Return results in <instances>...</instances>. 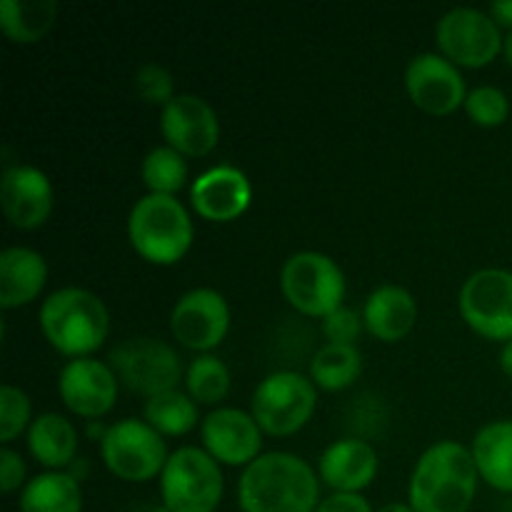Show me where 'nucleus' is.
Here are the masks:
<instances>
[{
    "mask_svg": "<svg viewBox=\"0 0 512 512\" xmlns=\"http://www.w3.org/2000/svg\"><path fill=\"white\" fill-rule=\"evenodd\" d=\"M20 512H83V493L73 473L48 470L20 490Z\"/></svg>",
    "mask_w": 512,
    "mask_h": 512,
    "instance_id": "nucleus-24",
    "label": "nucleus"
},
{
    "mask_svg": "<svg viewBox=\"0 0 512 512\" xmlns=\"http://www.w3.org/2000/svg\"><path fill=\"white\" fill-rule=\"evenodd\" d=\"M140 178L150 193L175 195L188 183V163L185 155L170 145H158L140 163Z\"/></svg>",
    "mask_w": 512,
    "mask_h": 512,
    "instance_id": "nucleus-28",
    "label": "nucleus"
},
{
    "mask_svg": "<svg viewBox=\"0 0 512 512\" xmlns=\"http://www.w3.org/2000/svg\"><path fill=\"white\" fill-rule=\"evenodd\" d=\"M38 320L45 340L70 358H90L110 333L105 303L78 285L50 293L40 305Z\"/></svg>",
    "mask_w": 512,
    "mask_h": 512,
    "instance_id": "nucleus-3",
    "label": "nucleus"
},
{
    "mask_svg": "<svg viewBox=\"0 0 512 512\" xmlns=\"http://www.w3.org/2000/svg\"><path fill=\"white\" fill-rule=\"evenodd\" d=\"M378 453L363 438H340L323 450L318 475L335 493H360L375 480Z\"/></svg>",
    "mask_w": 512,
    "mask_h": 512,
    "instance_id": "nucleus-19",
    "label": "nucleus"
},
{
    "mask_svg": "<svg viewBox=\"0 0 512 512\" xmlns=\"http://www.w3.org/2000/svg\"><path fill=\"white\" fill-rule=\"evenodd\" d=\"M170 330L183 348L210 353L230 330V308L215 288H193L178 298L170 313Z\"/></svg>",
    "mask_w": 512,
    "mask_h": 512,
    "instance_id": "nucleus-12",
    "label": "nucleus"
},
{
    "mask_svg": "<svg viewBox=\"0 0 512 512\" xmlns=\"http://www.w3.org/2000/svg\"><path fill=\"white\" fill-rule=\"evenodd\" d=\"M360 373H363V355L355 345L325 343L310 360V380L330 393L350 388Z\"/></svg>",
    "mask_w": 512,
    "mask_h": 512,
    "instance_id": "nucleus-26",
    "label": "nucleus"
},
{
    "mask_svg": "<svg viewBox=\"0 0 512 512\" xmlns=\"http://www.w3.org/2000/svg\"><path fill=\"white\" fill-rule=\"evenodd\" d=\"M458 308L475 333L508 343L512 340V270H475L460 288Z\"/></svg>",
    "mask_w": 512,
    "mask_h": 512,
    "instance_id": "nucleus-11",
    "label": "nucleus"
},
{
    "mask_svg": "<svg viewBox=\"0 0 512 512\" xmlns=\"http://www.w3.org/2000/svg\"><path fill=\"white\" fill-rule=\"evenodd\" d=\"M105 468L128 483H148L163 473L170 453L158 430L140 418H123L105 428L100 438Z\"/></svg>",
    "mask_w": 512,
    "mask_h": 512,
    "instance_id": "nucleus-8",
    "label": "nucleus"
},
{
    "mask_svg": "<svg viewBox=\"0 0 512 512\" xmlns=\"http://www.w3.org/2000/svg\"><path fill=\"white\" fill-rule=\"evenodd\" d=\"M220 463L203 448L185 445L170 453L160 473V500L168 512H215L223 500Z\"/></svg>",
    "mask_w": 512,
    "mask_h": 512,
    "instance_id": "nucleus-5",
    "label": "nucleus"
},
{
    "mask_svg": "<svg viewBox=\"0 0 512 512\" xmlns=\"http://www.w3.org/2000/svg\"><path fill=\"white\" fill-rule=\"evenodd\" d=\"M48 283V263L25 245H10L0 253V305L5 310L33 303Z\"/></svg>",
    "mask_w": 512,
    "mask_h": 512,
    "instance_id": "nucleus-21",
    "label": "nucleus"
},
{
    "mask_svg": "<svg viewBox=\"0 0 512 512\" xmlns=\"http://www.w3.org/2000/svg\"><path fill=\"white\" fill-rule=\"evenodd\" d=\"M128 238L148 263L173 265L190 250L193 220L175 195L148 193L130 208Z\"/></svg>",
    "mask_w": 512,
    "mask_h": 512,
    "instance_id": "nucleus-4",
    "label": "nucleus"
},
{
    "mask_svg": "<svg viewBox=\"0 0 512 512\" xmlns=\"http://www.w3.org/2000/svg\"><path fill=\"white\" fill-rule=\"evenodd\" d=\"M108 363L125 388L145 398L178 390L180 380L185 378L183 363L173 345L150 335L128 338L115 345Z\"/></svg>",
    "mask_w": 512,
    "mask_h": 512,
    "instance_id": "nucleus-9",
    "label": "nucleus"
},
{
    "mask_svg": "<svg viewBox=\"0 0 512 512\" xmlns=\"http://www.w3.org/2000/svg\"><path fill=\"white\" fill-rule=\"evenodd\" d=\"M503 53H505V60L512 65V28L505 33V43H503Z\"/></svg>",
    "mask_w": 512,
    "mask_h": 512,
    "instance_id": "nucleus-39",
    "label": "nucleus"
},
{
    "mask_svg": "<svg viewBox=\"0 0 512 512\" xmlns=\"http://www.w3.org/2000/svg\"><path fill=\"white\" fill-rule=\"evenodd\" d=\"M55 193L48 175L35 165H8L0 180V205L15 228H40L53 213Z\"/></svg>",
    "mask_w": 512,
    "mask_h": 512,
    "instance_id": "nucleus-17",
    "label": "nucleus"
},
{
    "mask_svg": "<svg viewBox=\"0 0 512 512\" xmlns=\"http://www.w3.org/2000/svg\"><path fill=\"white\" fill-rule=\"evenodd\" d=\"M500 368H503V373L512 378V340L503 345V350H500Z\"/></svg>",
    "mask_w": 512,
    "mask_h": 512,
    "instance_id": "nucleus-37",
    "label": "nucleus"
},
{
    "mask_svg": "<svg viewBox=\"0 0 512 512\" xmlns=\"http://www.w3.org/2000/svg\"><path fill=\"white\" fill-rule=\"evenodd\" d=\"M33 423V403L18 385L0 388V443L8 445Z\"/></svg>",
    "mask_w": 512,
    "mask_h": 512,
    "instance_id": "nucleus-31",
    "label": "nucleus"
},
{
    "mask_svg": "<svg viewBox=\"0 0 512 512\" xmlns=\"http://www.w3.org/2000/svg\"><path fill=\"white\" fill-rule=\"evenodd\" d=\"M405 88L410 100L430 115L453 113L468 98L463 73L443 53L415 55L405 68Z\"/></svg>",
    "mask_w": 512,
    "mask_h": 512,
    "instance_id": "nucleus-13",
    "label": "nucleus"
},
{
    "mask_svg": "<svg viewBox=\"0 0 512 512\" xmlns=\"http://www.w3.org/2000/svg\"><path fill=\"white\" fill-rule=\"evenodd\" d=\"M135 90H138V95L145 103L165 108L175 98L173 75L168 73V68L158 63H143L138 73H135Z\"/></svg>",
    "mask_w": 512,
    "mask_h": 512,
    "instance_id": "nucleus-32",
    "label": "nucleus"
},
{
    "mask_svg": "<svg viewBox=\"0 0 512 512\" xmlns=\"http://www.w3.org/2000/svg\"><path fill=\"white\" fill-rule=\"evenodd\" d=\"M480 480L500 493H512V420H493L475 433L470 445Z\"/></svg>",
    "mask_w": 512,
    "mask_h": 512,
    "instance_id": "nucleus-22",
    "label": "nucleus"
},
{
    "mask_svg": "<svg viewBox=\"0 0 512 512\" xmlns=\"http://www.w3.org/2000/svg\"><path fill=\"white\" fill-rule=\"evenodd\" d=\"M375 512H415L410 508V503H385L383 508H378Z\"/></svg>",
    "mask_w": 512,
    "mask_h": 512,
    "instance_id": "nucleus-38",
    "label": "nucleus"
},
{
    "mask_svg": "<svg viewBox=\"0 0 512 512\" xmlns=\"http://www.w3.org/2000/svg\"><path fill=\"white\" fill-rule=\"evenodd\" d=\"M145 423L153 425L160 435H185L198 425V403L183 390L153 395L145 400Z\"/></svg>",
    "mask_w": 512,
    "mask_h": 512,
    "instance_id": "nucleus-27",
    "label": "nucleus"
},
{
    "mask_svg": "<svg viewBox=\"0 0 512 512\" xmlns=\"http://www.w3.org/2000/svg\"><path fill=\"white\" fill-rule=\"evenodd\" d=\"M243 512H315L320 505V478L300 455L263 453L238 480Z\"/></svg>",
    "mask_w": 512,
    "mask_h": 512,
    "instance_id": "nucleus-1",
    "label": "nucleus"
},
{
    "mask_svg": "<svg viewBox=\"0 0 512 512\" xmlns=\"http://www.w3.org/2000/svg\"><path fill=\"white\" fill-rule=\"evenodd\" d=\"M418 320V303L413 293L398 283H383L368 295L363 305V323L370 335L383 343H398Z\"/></svg>",
    "mask_w": 512,
    "mask_h": 512,
    "instance_id": "nucleus-20",
    "label": "nucleus"
},
{
    "mask_svg": "<svg viewBox=\"0 0 512 512\" xmlns=\"http://www.w3.org/2000/svg\"><path fill=\"white\" fill-rule=\"evenodd\" d=\"M28 450L45 468L63 470L78 455V430L65 415L40 413L28 428Z\"/></svg>",
    "mask_w": 512,
    "mask_h": 512,
    "instance_id": "nucleus-23",
    "label": "nucleus"
},
{
    "mask_svg": "<svg viewBox=\"0 0 512 512\" xmlns=\"http://www.w3.org/2000/svg\"><path fill=\"white\" fill-rule=\"evenodd\" d=\"M185 388L198 405H215L230 393V370L218 355L200 353L185 368Z\"/></svg>",
    "mask_w": 512,
    "mask_h": 512,
    "instance_id": "nucleus-29",
    "label": "nucleus"
},
{
    "mask_svg": "<svg viewBox=\"0 0 512 512\" xmlns=\"http://www.w3.org/2000/svg\"><path fill=\"white\" fill-rule=\"evenodd\" d=\"M480 473L470 448L438 440L415 463L408 503L415 512H468L478 493Z\"/></svg>",
    "mask_w": 512,
    "mask_h": 512,
    "instance_id": "nucleus-2",
    "label": "nucleus"
},
{
    "mask_svg": "<svg viewBox=\"0 0 512 512\" xmlns=\"http://www.w3.org/2000/svg\"><path fill=\"white\" fill-rule=\"evenodd\" d=\"M363 325V315L355 313L353 308L340 305L338 310H333V313L323 318V335L328 338V343L355 345Z\"/></svg>",
    "mask_w": 512,
    "mask_h": 512,
    "instance_id": "nucleus-33",
    "label": "nucleus"
},
{
    "mask_svg": "<svg viewBox=\"0 0 512 512\" xmlns=\"http://www.w3.org/2000/svg\"><path fill=\"white\" fill-rule=\"evenodd\" d=\"M25 483L28 480H25L23 458L13 448L3 445V450H0V488H3V493H15V490H23Z\"/></svg>",
    "mask_w": 512,
    "mask_h": 512,
    "instance_id": "nucleus-34",
    "label": "nucleus"
},
{
    "mask_svg": "<svg viewBox=\"0 0 512 512\" xmlns=\"http://www.w3.org/2000/svg\"><path fill=\"white\" fill-rule=\"evenodd\" d=\"M160 133L178 153L200 158L220 140V120L213 105L193 93H180L160 108Z\"/></svg>",
    "mask_w": 512,
    "mask_h": 512,
    "instance_id": "nucleus-14",
    "label": "nucleus"
},
{
    "mask_svg": "<svg viewBox=\"0 0 512 512\" xmlns=\"http://www.w3.org/2000/svg\"><path fill=\"white\" fill-rule=\"evenodd\" d=\"M435 43L440 53L455 65L465 68H483L493 63L503 50L505 35L500 33V25L495 23L488 10L470 8H450L435 25Z\"/></svg>",
    "mask_w": 512,
    "mask_h": 512,
    "instance_id": "nucleus-10",
    "label": "nucleus"
},
{
    "mask_svg": "<svg viewBox=\"0 0 512 512\" xmlns=\"http://www.w3.org/2000/svg\"><path fill=\"white\" fill-rule=\"evenodd\" d=\"M118 375L98 358H73L58 375L60 400L80 418H103L118 400Z\"/></svg>",
    "mask_w": 512,
    "mask_h": 512,
    "instance_id": "nucleus-15",
    "label": "nucleus"
},
{
    "mask_svg": "<svg viewBox=\"0 0 512 512\" xmlns=\"http://www.w3.org/2000/svg\"><path fill=\"white\" fill-rule=\"evenodd\" d=\"M203 450H208L220 465L248 468L263 450V430L250 413L240 408H218L200 423Z\"/></svg>",
    "mask_w": 512,
    "mask_h": 512,
    "instance_id": "nucleus-16",
    "label": "nucleus"
},
{
    "mask_svg": "<svg viewBox=\"0 0 512 512\" xmlns=\"http://www.w3.org/2000/svg\"><path fill=\"white\" fill-rule=\"evenodd\" d=\"M58 0H0V28L13 43H35L53 28Z\"/></svg>",
    "mask_w": 512,
    "mask_h": 512,
    "instance_id": "nucleus-25",
    "label": "nucleus"
},
{
    "mask_svg": "<svg viewBox=\"0 0 512 512\" xmlns=\"http://www.w3.org/2000/svg\"><path fill=\"white\" fill-rule=\"evenodd\" d=\"M315 512H375L363 493H333L320 500Z\"/></svg>",
    "mask_w": 512,
    "mask_h": 512,
    "instance_id": "nucleus-35",
    "label": "nucleus"
},
{
    "mask_svg": "<svg viewBox=\"0 0 512 512\" xmlns=\"http://www.w3.org/2000/svg\"><path fill=\"white\" fill-rule=\"evenodd\" d=\"M465 113L470 115L475 125L498 128L508 120L510 100L498 85H475V88L468 90V98H465Z\"/></svg>",
    "mask_w": 512,
    "mask_h": 512,
    "instance_id": "nucleus-30",
    "label": "nucleus"
},
{
    "mask_svg": "<svg viewBox=\"0 0 512 512\" xmlns=\"http://www.w3.org/2000/svg\"><path fill=\"white\" fill-rule=\"evenodd\" d=\"M318 405V385L298 370H275L250 400V415L268 435H293L308 425Z\"/></svg>",
    "mask_w": 512,
    "mask_h": 512,
    "instance_id": "nucleus-6",
    "label": "nucleus"
},
{
    "mask_svg": "<svg viewBox=\"0 0 512 512\" xmlns=\"http://www.w3.org/2000/svg\"><path fill=\"white\" fill-rule=\"evenodd\" d=\"M253 200L248 175L230 163H220L200 173L190 185V203L205 220L228 223L243 215Z\"/></svg>",
    "mask_w": 512,
    "mask_h": 512,
    "instance_id": "nucleus-18",
    "label": "nucleus"
},
{
    "mask_svg": "<svg viewBox=\"0 0 512 512\" xmlns=\"http://www.w3.org/2000/svg\"><path fill=\"white\" fill-rule=\"evenodd\" d=\"M488 13L493 15L498 25H505L508 30L512 28V0H495Z\"/></svg>",
    "mask_w": 512,
    "mask_h": 512,
    "instance_id": "nucleus-36",
    "label": "nucleus"
},
{
    "mask_svg": "<svg viewBox=\"0 0 512 512\" xmlns=\"http://www.w3.org/2000/svg\"><path fill=\"white\" fill-rule=\"evenodd\" d=\"M280 290L285 300L310 318H325L343 305L345 275L330 255L300 250L283 263Z\"/></svg>",
    "mask_w": 512,
    "mask_h": 512,
    "instance_id": "nucleus-7",
    "label": "nucleus"
}]
</instances>
